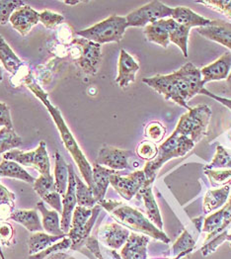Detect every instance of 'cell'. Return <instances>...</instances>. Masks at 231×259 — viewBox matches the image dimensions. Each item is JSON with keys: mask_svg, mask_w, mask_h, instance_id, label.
<instances>
[{"mask_svg": "<svg viewBox=\"0 0 231 259\" xmlns=\"http://www.w3.org/2000/svg\"><path fill=\"white\" fill-rule=\"evenodd\" d=\"M144 83L164 96L165 100H172L181 107L190 110L188 102L205 88L201 70L187 63L177 71L168 75H155L144 78Z\"/></svg>", "mask_w": 231, "mask_h": 259, "instance_id": "1", "label": "cell"}, {"mask_svg": "<svg viewBox=\"0 0 231 259\" xmlns=\"http://www.w3.org/2000/svg\"><path fill=\"white\" fill-rule=\"evenodd\" d=\"M25 84L35 94L36 97H38L42 101V104L45 106V108L51 114L54 122L57 125V128L61 134V137H62V140H63V145H64L65 149L68 151V152L71 154L72 158L74 159V161H75L76 165L78 166L79 171L81 173L86 184L92 189V186H93V178H92L93 171H92L91 164L86 159L84 153L80 150L76 140L74 139L73 135L71 134V132L69 131L68 127H67V125L65 124L60 110L57 107H55L51 103V101L49 100V95L33 79L32 74H28V76L25 77Z\"/></svg>", "mask_w": 231, "mask_h": 259, "instance_id": "2", "label": "cell"}, {"mask_svg": "<svg viewBox=\"0 0 231 259\" xmlns=\"http://www.w3.org/2000/svg\"><path fill=\"white\" fill-rule=\"evenodd\" d=\"M103 209L113 217L118 224L130 229L136 233L146 235L155 240L169 243L170 238L163 231L156 228L147 217L138 210L131 208L123 202L116 200H102L98 203Z\"/></svg>", "mask_w": 231, "mask_h": 259, "instance_id": "3", "label": "cell"}, {"mask_svg": "<svg viewBox=\"0 0 231 259\" xmlns=\"http://www.w3.org/2000/svg\"><path fill=\"white\" fill-rule=\"evenodd\" d=\"M195 146L196 144L189 138L174 131L168 139L158 148L156 157L150 161H147L144 169L147 181L153 183L157 173L164 163L173 158L186 155L192 149H194Z\"/></svg>", "mask_w": 231, "mask_h": 259, "instance_id": "4", "label": "cell"}, {"mask_svg": "<svg viewBox=\"0 0 231 259\" xmlns=\"http://www.w3.org/2000/svg\"><path fill=\"white\" fill-rule=\"evenodd\" d=\"M127 27L126 17L112 15L90 28L78 31L76 34L99 45L111 42L119 43L122 41Z\"/></svg>", "mask_w": 231, "mask_h": 259, "instance_id": "5", "label": "cell"}, {"mask_svg": "<svg viewBox=\"0 0 231 259\" xmlns=\"http://www.w3.org/2000/svg\"><path fill=\"white\" fill-rule=\"evenodd\" d=\"M102 207L97 204L93 208L76 206L73 211L67 237L71 239V250H78L90 238L91 231L100 215Z\"/></svg>", "mask_w": 231, "mask_h": 259, "instance_id": "6", "label": "cell"}, {"mask_svg": "<svg viewBox=\"0 0 231 259\" xmlns=\"http://www.w3.org/2000/svg\"><path fill=\"white\" fill-rule=\"evenodd\" d=\"M210 117L211 110L206 104L191 108L180 118L175 132L186 136L197 145L207 135Z\"/></svg>", "mask_w": 231, "mask_h": 259, "instance_id": "7", "label": "cell"}, {"mask_svg": "<svg viewBox=\"0 0 231 259\" xmlns=\"http://www.w3.org/2000/svg\"><path fill=\"white\" fill-rule=\"evenodd\" d=\"M70 45V55L81 70L87 74H96L102 60L101 45L81 37L73 38Z\"/></svg>", "mask_w": 231, "mask_h": 259, "instance_id": "8", "label": "cell"}, {"mask_svg": "<svg viewBox=\"0 0 231 259\" xmlns=\"http://www.w3.org/2000/svg\"><path fill=\"white\" fill-rule=\"evenodd\" d=\"M3 159L12 160L19 163L20 165L33 167L43 176L52 175L47 145L43 141L40 143L39 147L34 151L24 152L18 150H12L7 151L3 153Z\"/></svg>", "mask_w": 231, "mask_h": 259, "instance_id": "9", "label": "cell"}, {"mask_svg": "<svg viewBox=\"0 0 231 259\" xmlns=\"http://www.w3.org/2000/svg\"><path fill=\"white\" fill-rule=\"evenodd\" d=\"M173 8L160 1H151L126 16L128 27H146L161 19L171 18Z\"/></svg>", "mask_w": 231, "mask_h": 259, "instance_id": "10", "label": "cell"}, {"mask_svg": "<svg viewBox=\"0 0 231 259\" xmlns=\"http://www.w3.org/2000/svg\"><path fill=\"white\" fill-rule=\"evenodd\" d=\"M146 182L147 177L144 170H136L126 176L117 172L110 177V184L126 201H130L135 195L138 194Z\"/></svg>", "mask_w": 231, "mask_h": 259, "instance_id": "11", "label": "cell"}, {"mask_svg": "<svg viewBox=\"0 0 231 259\" xmlns=\"http://www.w3.org/2000/svg\"><path fill=\"white\" fill-rule=\"evenodd\" d=\"M231 228V197L226 204L217 212L207 217L203 225V233L207 234L205 242L221 234L228 233Z\"/></svg>", "mask_w": 231, "mask_h": 259, "instance_id": "12", "label": "cell"}, {"mask_svg": "<svg viewBox=\"0 0 231 259\" xmlns=\"http://www.w3.org/2000/svg\"><path fill=\"white\" fill-rule=\"evenodd\" d=\"M132 157H134V153L132 151L103 146L99 151L96 163L115 171L124 170L130 168L129 159Z\"/></svg>", "mask_w": 231, "mask_h": 259, "instance_id": "13", "label": "cell"}, {"mask_svg": "<svg viewBox=\"0 0 231 259\" xmlns=\"http://www.w3.org/2000/svg\"><path fill=\"white\" fill-rule=\"evenodd\" d=\"M130 232L117 223L102 225L97 232V240L107 247L117 250L125 245Z\"/></svg>", "mask_w": 231, "mask_h": 259, "instance_id": "14", "label": "cell"}, {"mask_svg": "<svg viewBox=\"0 0 231 259\" xmlns=\"http://www.w3.org/2000/svg\"><path fill=\"white\" fill-rule=\"evenodd\" d=\"M33 188L36 193L42 198L43 202L49 204L57 212L61 214L63 213L62 195L59 193L57 189L53 174L51 176L40 175V177L36 179L35 183L33 184Z\"/></svg>", "mask_w": 231, "mask_h": 259, "instance_id": "15", "label": "cell"}, {"mask_svg": "<svg viewBox=\"0 0 231 259\" xmlns=\"http://www.w3.org/2000/svg\"><path fill=\"white\" fill-rule=\"evenodd\" d=\"M76 182H75V172L73 169V166L71 164H68V185L65 194L63 195V213L61 219V227L64 234H68L70 225H71V219L74 209L77 206V200H76Z\"/></svg>", "mask_w": 231, "mask_h": 259, "instance_id": "16", "label": "cell"}, {"mask_svg": "<svg viewBox=\"0 0 231 259\" xmlns=\"http://www.w3.org/2000/svg\"><path fill=\"white\" fill-rule=\"evenodd\" d=\"M204 221L205 219L203 217H199L192 220V227L184 230V232L172 245L171 252L173 257L177 256L182 252L191 253L194 250L198 238L202 233Z\"/></svg>", "mask_w": 231, "mask_h": 259, "instance_id": "17", "label": "cell"}, {"mask_svg": "<svg viewBox=\"0 0 231 259\" xmlns=\"http://www.w3.org/2000/svg\"><path fill=\"white\" fill-rule=\"evenodd\" d=\"M9 21L20 35L26 36L30 33L31 29L40 21L39 12L25 4L13 12Z\"/></svg>", "mask_w": 231, "mask_h": 259, "instance_id": "18", "label": "cell"}, {"mask_svg": "<svg viewBox=\"0 0 231 259\" xmlns=\"http://www.w3.org/2000/svg\"><path fill=\"white\" fill-rule=\"evenodd\" d=\"M203 37L220 44L231 50V23L222 20H211L210 25L198 29Z\"/></svg>", "mask_w": 231, "mask_h": 259, "instance_id": "19", "label": "cell"}, {"mask_svg": "<svg viewBox=\"0 0 231 259\" xmlns=\"http://www.w3.org/2000/svg\"><path fill=\"white\" fill-rule=\"evenodd\" d=\"M231 70V53L227 52L212 64L201 69V74L205 84L210 81L226 79Z\"/></svg>", "mask_w": 231, "mask_h": 259, "instance_id": "20", "label": "cell"}, {"mask_svg": "<svg viewBox=\"0 0 231 259\" xmlns=\"http://www.w3.org/2000/svg\"><path fill=\"white\" fill-rule=\"evenodd\" d=\"M149 237L130 233L125 245L121 250L122 259H147V245Z\"/></svg>", "mask_w": 231, "mask_h": 259, "instance_id": "21", "label": "cell"}, {"mask_svg": "<svg viewBox=\"0 0 231 259\" xmlns=\"http://www.w3.org/2000/svg\"><path fill=\"white\" fill-rule=\"evenodd\" d=\"M140 69V65L125 50H121L119 67H118V76L116 82L122 88L128 87L131 82L135 80V74Z\"/></svg>", "mask_w": 231, "mask_h": 259, "instance_id": "22", "label": "cell"}, {"mask_svg": "<svg viewBox=\"0 0 231 259\" xmlns=\"http://www.w3.org/2000/svg\"><path fill=\"white\" fill-rule=\"evenodd\" d=\"M92 171H93L92 192H93V196L96 199L97 203H99L105 199L106 192H107L108 186L110 184V177L113 174L117 173V171L107 168L105 166L99 165L96 162L93 164Z\"/></svg>", "mask_w": 231, "mask_h": 259, "instance_id": "23", "label": "cell"}, {"mask_svg": "<svg viewBox=\"0 0 231 259\" xmlns=\"http://www.w3.org/2000/svg\"><path fill=\"white\" fill-rule=\"evenodd\" d=\"M152 184L151 182L147 181L145 186L141 189L138 195L142 196L144 200V204L146 207L147 219L159 230L162 231L163 229V221L160 214V210L158 208V205L156 203V200L154 198L153 191H152Z\"/></svg>", "mask_w": 231, "mask_h": 259, "instance_id": "24", "label": "cell"}, {"mask_svg": "<svg viewBox=\"0 0 231 259\" xmlns=\"http://www.w3.org/2000/svg\"><path fill=\"white\" fill-rule=\"evenodd\" d=\"M171 18L174 21L188 27V28H194V27H198V28H202V27H207L210 24L211 20L207 19L201 15H199L198 13L194 12L192 9L187 8V7H176L173 8V13Z\"/></svg>", "mask_w": 231, "mask_h": 259, "instance_id": "25", "label": "cell"}, {"mask_svg": "<svg viewBox=\"0 0 231 259\" xmlns=\"http://www.w3.org/2000/svg\"><path fill=\"white\" fill-rule=\"evenodd\" d=\"M230 186L225 185L219 189L208 190L204 197L203 211L205 214H210L211 212L223 207L229 199Z\"/></svg>", "mask_w": 231, "mask_h": 259, "instance_id": "26", "label": "cell"}, {"mask_svg": "<svg viewBox=\"0 0 231 259\" xmlns=\"http://www.w3.org/2000/svg\"><path fill=\"white\" fill-rule=\"evenodd\" d=\"M37 208L39 212L42 214V229L45 231L47 234L52 236H60V237H66L67 235L64 234L62 227H61V220L59 217V212L56 210L50 211L44 206L43 201H39L37 203Z\"/></svg>", "mask_w": 231, "mask_h": 259, "instance_id": "27", "label": "cell"}, {"mask_svg": "<svg viewBox=\"0 0 231 259\" xmlns=\"http://www.w3.org/2000/svg\"><path fill=\"white\" fill-rule=\"evenodd\" d=\"M166 26L168 29L170 42L177 45L182 51L185 58H188V39H189L190 28L185 27L172 18H167Z\"/></svg>", "mask_w": 231, "mask_h": 259, "instance_id": "28", "label": "cell"}, {"mask_svg": "<svg viewBox=\"0 0 231 259\" xmlns=\"http://www.w3.org/2000/svg\"><path fill=\"white\" fill-rule=\"evenodd\" d=\"M144 33L149 42L157 44L163 48L168 47L170 40H169L168 29L166 26L165 19H161L159 21L147 25L145 27Z\"/></svg>", "mask_w": 231, "mask_h": 259, "instance_id": "29", "label": "cell"}, {"mask_svg": "<svg viewBox=\"0 0 231 259\" xmlns=\"http://www.w3.org/2000/svg\"><path fill=\"white\" fill-rule=\"evenodd\" d=\"M71 239L67 236L63 239L59 240L58 242L52 244L44 250L41 252L30 255L29 259H65L69 256V254L66 253L67 250H71Z\"/></svg>", "mask_w": 231, "mask_h": 259, "instance_id": "30", "label": "cell"}, {"mask_svg": "<svg viewBox=\"0 0 231 259\" xmlns=\"http://www.w3.org/2000/svg\"><path fill=\"white\" fill-rule=\"evenodd\" d=\"M10 219L25 227L30 233H38L43 230L36 210H15Z\"/></svg>", "mask_w": 231, "mask_h": 259, "instance_id": "31", "label": "cell"}, {"mask_svg": "<svg viewBox=\"0 0 231 259\" xmlns=\"http://www.w3.org/2000/svg\"><path fill=\"white\" fill-rule=\"evenodd\" d=\"M0 62L3 64L5 69L17 75L23 67V62L15 55L10 46L6 43L4 38L0 35Z\"/></svg>", "mask_w": 231, "mask_h": 259, "instance_id": "32", "label": "cell"}, {"mask_svg": "<svg viewBox=\"0 0 231 259\" xmlns=\"http://www.w3.org/2000/svg\"><path fill=\"white\" fill-rule=\"evenodd\" d=\"M1 177L16 178L32 185L36 181V179L31 174L27 172L19 163L6 159H3L0 162V178Z\"/></svg>", "mask_w": 231, "mask_h": 259, "instance_id": "33", "label": "cell"}, {"mask_svg": "<svg viewBox=\"0 0 231 259\" xmlns=\"http://www.w3.org/2000/svg\"><path fill=\"white\" fill-rule=\"evenodd\" d=\"M63 238H65V237L52 236V235H49L47 233L44 234L42 232L34 233L33 235H31V237L28 239L29 254L30 255L37 254L42 250H44L45 248H48L49 246H51L52 244H54V243L58 242L59 240L63 239Z\"/></svg>", "mask_w": 231, "mask_h": 259, "instance_id": "34", "label": "cell"}, {"mask_svg": "<svg viewBox=\"0 0 231 259\" xmlns=\"http://www.w3.org/2000/svg\"><path fill=\"white\" fill-rule=\"evenodd\" d=\"M55 182L61 195L65 194L68 185V164H66L60 151L55 154Z\"/></svg>", "mask_w": 231, "mask_h": 259, "instance_id": "35", "label": "cell"}, {"mask_svg": "<svg viewBox=\"0 0 231 259\" xmlns=\"http://www.w3.org/2000/svg\"><path fill=\"white\" fill-rule=\"evenodd\" d=\"M75 182H76V200L77 206L85 208H93L97 205V201L93 196L92 189L84 183L75 173Z\"/></svg>", "mask_w": 231, "mask_h": 259, "instance_id": "36", "label": "cell"}, {"mask_svg": "<svg viewBox=\"0 0 231 259\" xmlns=\"http://www.w3.org/2000/svg\"><path fill=\"white\" fill-rule=\"evenodd\" d=\"M15 211V195L0 184V222L10 219Z\"/></svg>", "mask_w": 231, "mask_h": 259, "instance_id": "37", "label": "cell"}, {"mask_svg": "<svg viewBox=\"0 0 231 259\" xmlns=\"http://www.w3.org/2000/svg\"><path fill=\"white\" fill-rule=\"evenodd\" d=\"M22 145V139L14 129H0V154L12 151Z\"/></svg>", "mask_w": 231, "mask_h": 259, "instance_id": "38", "label": "cell"}, {"mask_svg": "<svg viewBox=\"0 0 231 259\" xmlns=\"http://www.w3.org/2000/svg\"><path fill=\"white\" fill-rule=\"evenodd\" d=\"M204 169H231L230 155L222 146H218L212 160Z\"/></svg>", "mask_w": 231, "mask_h": 259, "instance_id": "39", "label": "cell"}, {"mask_svg": "<svg viewBox=\"0 0 231 259\" xmlns=\"http://www.w3.org/2000/svg\"><path fill=\"white\" fill-rule=\"evenodd\" d=\"M25 5L19 0H0V25H6L15 10Z\"/></svg>", "mask_w": 231, "mask_h": 259, "instance_id": "40", "label": "cell"}, {"mask_svg": "<svg viewBox=\"0 0 231 259\" xmlns=\"http://www.w3.org/2000/svg\"><path fill=\"white\" fill-rule=\"evenodd\" d=\"M204 172L212 187H218L231 181V169H204Z\"/></svg>", "mask_w": 231, "mask_h": 259, "instance_id": "41", "label": "cell"}, {"mask_svg": "<svg viewBox=\"0 0 231 259\" xmlns=\"http://www.w3.org/2000/svg\"><path fill=\"white\" fill-rule=\"evenodd\" d=\"M166 135V128L160 122H151L146 127V137L150 142L160 143Z\"/></svg>", "mask_w": 231, "mask_h": 259, "instance_id": "42", "label": "cell"}, {"mask_svg": "<svg viewBox=\"0 0 231 259\" xmlns=\"http://www.w3.org/2000/svg\"><path fill=\"white\" fill-rule=\"evenodd\" d=\"M39 20L45 28L54 29L64 21V17L60 13L51 10H43L39 13Z\"/></svg>", "mask_w": 231, "mask_h": 259, "instance_id": "43", "label": "cell"}, {"mask_svg": "<svg viewBox=\"0 0 231 259\" xmlns=\"http://www.w3.org/2000/svg\"><path fill=\"white\" fill-rule=\"evenodd\" d=\"M158 153V147L156 144L150 141H144L142 142L136 148V154L147 161H150L156 157Z\"/></svg>", "mask_w": 231, "mask_h": 259, "instance_id": "44", "label": "cell"}, {"mask_svg": "<svg viewBox=\"0 0 231 259\" xmlns=\"http://www.w3.org/2000/svg\"><path fill=\"white\" fill-rule=\"evenodd\" d=\"M227 235H228V233H224V234H221L215 238H211L209 241L205 242L201 248L202 254L204 256H208L211 253H213L218 248V246L221 245V243H223L226 240Z\"/></svg>", "mask_w": 231, "mask_h": 259, "instance_id": "45", "label": "cell"}, {"mask_svg": "<svg viewBox=\"0 0 231 259\" xmlns=\"http://www.w3.org/2000/svg\"><path fill=\"white\" fill-rule=\"evenodd\" d=\"M198 3L209 6L211 9H214L231 20V0L229 1H199Z\"/></svg>", "mask_w": 231, "mask_h": 259, "instance_id": "46", "label": "cell"}, {"mask_svg": "<svg viewBox=\"0 0 231 259\" xmlns=\"http://www.w3.org/2000/svg\"><path fill=\"white\" fill-rule=\"evenodd\" d=\"M14 237L13 227L6 222H0V244L9 246Z\"/></svg>", "mask_w": 231, "mask_h": 259, "instance_id": "47", "label": "cell"}, {"mask_svg": "<svg viewBox=\"0 0 231 259\" xmlns=\"http://www.w3.org/2000/svg\"><path fill=\"white\" fill-rule=\"evenodd\" d=\"M1 127L2 128L5 127L8 129H14L13 123L11 120L9 107L3 102H0V128Z\"/></svg>", "mask_w": 231, "mask_h": 259, "instance_id": "48", "label": "cell"}, {"mask_svg": "<svg viewBox=\"0 0 231 259\" xmlns=\"http://www.w3.org/2000/svg\"><path fill=\"white\" fill-rule=\"evenodd\" d=\"M85 245L96 256V258L104 259L103 255H102V252H101V248L99 246V241L97 240V238H94V237H90L87 239Z\"/></svg>", "mask_w": 231, "mask_h": 259, "instance_id": "49", "label": "cell"}, {"mask_svg": "<svg viewBox=\"0 0 231 259\" xmlns=\"http://www.w3.org/2000/svg\"><path fill=\"white\" fill-rule=\"evenodd\" d=\"M200 94H204V95H207V96H209V97H210V98H212V99H214V100L218 101L219 103H221L222 105L226 106L227 108L230 109L231 110V99H227V98H223V97L217 96V95H215V94H213V93L210 92L209 90H207L206 88H203Z\"/></svg>", "mask_w": 231, "mask_h": 259, "instance_id": "50", "label": "cell"}, {"mask_svg": "<svg viewBox=\"0 0 231 259\" xmlns=\"http://www.w3.org/2000/svg\"><path fill=\"white\" fill-rule=\"evenodd\" d=\"M189 254V252H182V253H180V254H178L177 256H174V257H172V258H162V259H181L182 257H185L186 255H188Z\"/></svg>", "mask_w": 231, "mask_h": 259, "instance_id": "51", "label": "cell"}, {"mask_svg": "<svg viewBox=\"0 0 231 259\" xmlns=\"http://www.w3.org/2000/svg\"><path fill=\"white\" fill-rule=\"evenodd\" d=\"M226 84H227V87L229 88V90L231 91V70L229 75H228L227 78H226Z\"/></svg>", "mask_w": 231, "mask_h": 259, "instance_id": "52", "label": "cell"}, {"mask_svg": "<svg viewBox=\"0 0 231 259\" xmlns=\"http://www.w3.org/2000/svg\"><path fill=\"white\" fill-rule=\"evenodd\" d=\"M63 3L68 4V5H76V4L80 3V1H63Z\"/></svg>", "mask_w": 231, "mask_h": 259, "instance_id": "53", "label": "cell"}, {"mask_svg": "<svg viewBox=\"0 0 231 259\" xmlns=\"http://www.w3.org/2000/svg\"><path fill=\"white\" fill-rule=\"evenodd\" d=\"M226 240H228L229 242H230V247H231V234H228L227 235V238H226Z\"/></svg>", "mask_w": 231, "mask_h": 259, "instance_id": "54", "label": "cell"}, {"mask_svg": "<svg viewBox=\"0 0 231 259\" xmlns=\"http://www.w3.org/2000/svg\"><path fill=\"white\" fill-rule=\"evenodd\" d=\"M2 81V70H1V67H0V82Z\"/></svg>", "mask_w": 231, "mask_h": 259, "instance_id": "55", "label": "cell"}]
</instances>
